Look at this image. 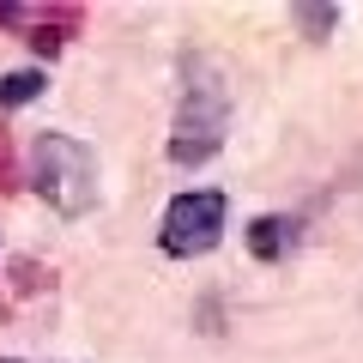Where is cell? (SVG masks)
I'll list each match as a JSON object with an SVG mask.
<instances>
[{
	"instance_id": "5",
	"label": "cell",
	"mask_w": 363,
	"mask_h": 363,
	"mask_svg": "<svg viewBox=\"0 0 363 363\" xmlns=\"http://www.w3.org/2000/svg\"><path fill=\"white\" fill-rule=\"evenodd\" d=\"M291 242H297V224L291 218H255V230H248V248H255L260 260H279Z\"/></svg>"
},
{
	"instance_id": "3",
	"label": "cell",
	"mask_w": 363,
	"mask_h": 363,
	"mask_svg": "<svg viewBox=\"0 0 363 363\" xmlns=\"http://www.w3.org/2000/svg\"><path fill=\"white\" fill-rule=\"evenodd\" d=\"M224 236V194L218 188H194V194H176L164 212V248L176 260H194L206 248H218Z\"/></svg>"
},
{
	"instance_id": "7",
	"label": "cell",
	"mask_w": 363,
	"mask_h": 363,
	"mask_svg": "<svg viewBox=\"0 0 363 363\" xmlns=\"http://www.w3.org/2000/svg\"><path fill=\"white\" fill-rule=\"evenodd\" d=\"M0 188H13V145H6V133H0Z\"/></svg>"
},
{
	"instance_id": "2",
	"label": "cell",
	"mask_w": 363,
	"mask_h": 363,
	"mask_svg": "<svg viewBox=\"0 0 363 363\" xmlns=\"http://www.w3.org/2000/svg\"><path fill=\"white\" fill-rule=\"evenodd\" d=\"M224 121H230V97L212 79V67H200V85L188 91V104L176 116V133H169V157L176 164H206L224 145Z\"/></svg>"
},
{
	"instance_id": "6",
	"label": "cell",
	"mask_w": 363,
	"mask_h": 363,
	"mask_svg": "<svg viewBox=\"0 0 363 363\" xmlns=\"http://www.w3.org/2000/svg\"><path fill=\"white\" fill-rule=\"evenodd\" d=\"M43 91V73H6L0 79V109H18V104H30Z\"/></svg>"
},
{
	"instance_id": "1",
	"label": "cell",
	"mask_w": 363,
	"mask_h": 363,
	"mask_svg": "<svg viewBox=\"0 0 363 363\" xmlns=\"http://www.w3.org/2000/svg\"><path fill=\"white\" fill-rule=\"evenodd\" d=\"M37 194L61 218H85L97 206V157L73 133H43L37 140Z\"/></svg>"
},
{
	"instance_id": "8",
	"label": "cell",
	"mask_w": 363,
	"mask_h": 363,
	"mask_svg": "<svg viewBox=\"0 0 363 363\" xmlns=\"http://www.w3.org/2000/svg\"><path fill=\"white\" fill-rule=\"evenodd\" d=\"M303 25H309V30H327V25H333V13H327V6H309V13H303Z\"/></svg>"
},
{
	"instance_id": "4",
	"label": "cell",
	"mask_w": 363,
	"mask_h": 363,
	"mask_svg": "<svg viewBox=\"0 0 363 363\" xmlns=\"http://www.w3.org/2000/svg\"><path fill=\"white\" fill-rule=\"evenodd\" d=\"M0 25H37V49H61V30L79 25V6H0Z\"/></svg>"
}]
</instances>
